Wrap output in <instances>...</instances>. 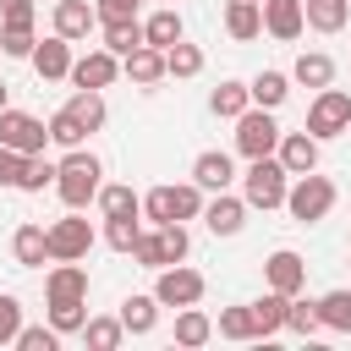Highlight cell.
Returning a JSON list of instances; mask_svg holds the SVG:
<instances>
[{
    "label": "cell",
    "mask_w": 351,
    "mask_h": 351,
    "mask_svg": "<svg viewBox=\"0 0 351 351\" xmlns=\"http://www.w3.org/2000/svg\"><path fill=\"white\" fill-rule=\"evenodd\" d=\"M99 186H104V159H99L88 143H82V148H66L60 176H55L60 203H66V208H88V203L99 197Z\"/></svg>",
    "instance_id": "obj_1"
},
{
    "label": "cell",
    "mask_w": 351,
    "mask_h": 351,
    "mask_svg": "<svg viewBox=\"0 0 351 351\" xmlns=\"http://www.w3.org/2000/svg\"><path fill=\"white\" fill-rule=\"evenodd\" d=\"M203 186L197 181H165V186H154V192H143V219L148 225H170V219H203Z\"/></svg>",
    "instance_id": "obj_2"
},
{
    "label": "cell",
    "mask_w": 351,
    "mask_h": 351,
    "mask_svg": "<svg viewBox=\"0 0 351 351\" xmlns=\"http://www.w3.org/2000/svg\"><path fill=\"white\" fill-rule=\"evenodd\" d=\"M186 252H192V236H186L181 219H170V225H143V236H137V247H132L137 269H170V263H186Z\"/></svg>",
    "instance_id": "obj_3"
},
{
    "label": "cell",
    "mask_w": 351,
    "mask_h": 351,
    "mask_svg": "<svg viewBox=\"0 0 351 351\" xmlns=\"http://www.w3.org/2000/svg\"><path fill=\"white\" fill-rule=\"evenodd\" d=\"M285 192H291V170L274 159V154H263V159H247V176H241V197H247V208H285Z\"/></svg>",
    "instance_id": "obj_4"
},
{
    "label": "cell",
    "mask_w": 351,
    "mask_h": 351,
    "mask_svg": "<svg viewBox=\"0 0 351 351\" xmlns=\"http://www.w3.org/2000/svg\"><path fill=\"white\" fill-rule=\"evenodd\" d=\"M335 181L329 176H318V170H307V176H291V192H285V214L296 219V225H318V219H329V208H335Z\"/></svg>",
    "instance_id": "obj_5"
},
{
    "label": "cell",
    "mask_w": 351,
    "mask_h": 351,
    "mask_svg": "<svg viewBox=\"0 0 351 351\" xmlns=\"http://www.w3.org/2000/svg\"><path fill=\"white\" fill-rule=\"evenodd\" d=\"M307 132L318 137V143H329V137H346L351 132V93L346 88H318L313 93V104H307Z\"/></svg>",
    "instance_id": "obj_6"
},
{
    "label": "cell",
    "mask_w": 351,
    "mask_h": 351,
    "mask_svg": "<svg viewBox=\"0 0 351 351\" xmlns=\"http://www.w3.org/2000/svg\"><path fill=\"white\" fill-rule=\"evenodd\" d=\"M274 148H280V121H274V110H263V104L241 110V115H236V154H241V159H263V154H274Z\"/></svg>",
    "instance_id": "obj_7"
},
{
    "label": "cell",
    "mask_w": 351,
    "mask_h": 351,
    "mask_svg": "<svg viewBox=\"0 0 351 351\" xmlns=\"http://www.w3.org/2000/svg\"><path fill=\"white\" fill-rule=\"evenodd\" d=\"M203 291H208V280H203L197 269H186V263L154 269V296H159V307H192V302H203Z\"/></svg>",
    "instance_id": "obj_8"
},
{
    "label": "cell",
    "mask_w": 351,
    "mask_h": 351,
    "mask_svg": "<svg viewBox=\"0 0 351 351\" xmlns=\"http://www.w3.org/2000/svg\"><path fill=\"white\" fill-rule=\"evenodd\" d=\"M0 143L16 148V154H44V143H49V121H38L33 110L5 104V110H0Z\"/></svg>",
    "instance_id": "obj_9"
},
{
    "label": "cell",
    "mask_w": 351,
    "mask_h": 351,
    "mask_svg": "<svg viewBox=\"0 0 351 351\" xmlns=\"http://www.w3.org/2000/svg\"><path fill=\"white\" fill-rule=\"evenodd\" d=\"M93 225L82 219V208H66V219H55L49 225V263H60V258H88L93 252Z\"/></svg>",
    "instance_id": "obj_10"
},
{
    "label": "cell",
    "mask_w": 351,
    "mask_h": 351,
    "mask_svg": "<svg viewBox=\"0 0 351 351\" xmlns=\"http://www.w3.org/2000/svg\"><path fill=\"white\" fill-rule=\"evenodd\" d=\"M115 77H121V55H115V49H104V44H93L88 55H77V60H71V82H77V88H99V93H104Z\"/></svg>",
    "instance_id": "obj_11"
},
{
    "label": "cell",
    "mask_w": 351,
    "mask_h": 351,
    "mask_svg": "<svg viewBox=\"0 0 351 351\" xmlns=\"http://www.w3.org/2000/svg\"><path fill=\"white\" fill-rule=\"evenodd\" d=\"M71 38H60V33H49V38H38L33 44V55H27V66L38 71V82H60V77H71Z\"/></svg>",
    "instance_id": "obj_12"
},
{
    "label": "cell",
    "mask_w": 351,
    "mask_h": 351,
    "mask_svg": "<svg viewBox=\"0 0 351 351\" xmlns=\"http://www.w3.org/2000/svg\"><path fill=\"white\" fill-rule=\"evenodd\" d=\"M263 285H269V291H285V296H296V291L307 285V263H302V252H291V247H274V252L263 258Z\"/></svg>",
    "instance_id": "obj_13"
},
{
    "label": "cell",
    "mask_w": 351,
    "mask_h": 351,
    "mask_svg": "<svg viewBox=\"0 0 351 351\" xmlns=\"http://www.w3.org/2000/svg\"><path fill=\"white\" fill-rule=\"evenodd\" d=\"M44 302H88V269H82V258H60L44 274Z\"/></svg>",
    "instance_id": "obj_14"
},
{
    "label": "cell",
    "mask_w": 351,
    "mask_h": 351,
    "mask_svg": "<svg viewBox=\"0 0 351 351\" xmlns=\"http://www.w3.org/2000/svg\"><path fill=\"white\" fill-rule=\"evenodd\" d=\"M49 33H60V38H71V44H82L88 33H99V11H93L88 0H55V16H49Z\"/></svg>",
    "instance_id": "obj_15"
},
{
    "label": "cell",
    "mask_w": 351,
    "mask_h": 351,
    "mask_svg": "<svg viewBox=\"0 0 351 351\" xmlns=\"http://www.w3.org/2000/svg\"><path fill=\"white\" fill-rule=\"evenodd\" d=\"M192 181H197L203 192H230L241 176H236V159H230L225 148H203V154L192 159Z\"/></svg>",
    "instance_id": "obj_16"
},
{
    "label": "cell",
    "mask_w": 351,
    "mask_h": 351,
    "mask_svg": "<svg viewBox=\"0 0 351 351\" xmlns=\"http://www.w3.org/2000/svg\"><path fill=\"white\" fill-rule=\"evenodd\" d=\"M203 225H208L214 236H241V225H247V197H241V192H214V197L203 203Z\"/></svg>",
    "instance_id": "obj_17"
},
{
    "label": "cell",
    "mask_w": 351,
    "mask_h": 351,
    "mask_svg": "<svg viewBox=\"0 0 351 351\" xmlns=\"http://www.w3.org/2000/svg\"><path fill=\"white\" fill-rule=\"evenodd\" d=\"M307 27V5L302 0H263V33L280 44H296Z\"/></svg>",
    "instance_id": "obj_18"
},
{
    "label": "cell",
    "mask_w": 351,
    "mask_h": 351,
    "mask_svg": "<svg viewBox=\"0 0 351 351\" xmlns=\"http://www.w3.org/2000/svg\"><path fill=\"white\" fill-rule=\"evenodd\" d=\"M121 77H132L143 93H154L165 77H170V66H165V49H154V44H143V49H132V55H121Z\"/></svg>",
    "instance_id": "obj_19"
},
{
    "label": "cell",
    "mask_w": 351,
    "mask_h": 351,
    "mask_svg": "<svg viewBox=\"0 0 351 351\" xmlns=\"http://www.w3.org/2000/svg\"><path fill=\"white\" fill-rule=\"evenodd\" d=\"M318 137L302 126V132H280V148H274V159L291 170V176H307V170H318Z\"/></svg>",
    "instance_id": "obj_20"
},
{
    "label": "cell",
    "mask_w": 351,
    "mask_h": 351,
    "mask_svg": "<svg viewBox=\"0 0 351 351\" xmlns=\"http://www.w3.org/2000/svg\"><path fill=\"white\" fill-rule=\"evenodd\" d=\"M33 5H22V11H5L0 16V55H11V60H27L33 55Z\"/></svg>",
    "instance_id": "obj_21"
},
{
    "label": "cell",
    "mask_w": 351,
    "mask_h": 351,
    "mask_svg": "<svg viewBox=\"0 0 351 351\" xmlns=\"http://www.w3.org/2000/svg\"><path fill=\"white\" fill-rule=\"evenodd\" d=\"M11 258H16V269H44L49 263V225H16Z\"/></svg>",
    "instance_id": "obj_22"
},
{
    "label": "cell",
    "mask_w": 351,
    "mask_h": 351,
    "mask_svg": "<svg viewBox=\"0 0 351 351\" xmlns=\"http://www.w3.org/2000/svg\"><path fill=\"white\" fill-rule=\"evenodd\" d=\"M225 33L236 44H252L263 33V0H225Z\"/></svg>",
    "instance_id": "obj_23"
},
{
    "label": "cell",
    "mask_w": 351,
    "mask_h": 351,
    "mask_svg": "<svg viewBox=\"0 0 351 351\" xmlns=\"http://www.w3.org/2000/svg\"><path fill=\"white\" fill-rule=\"evenodd\" d=\"M121 324H126V335H154L159 329V296L154 291H132L121 302Z\"/></svg>",
    "instance_id": "obj_24"
},
{
    "label": "cell",
    "mask_w": 351,
    "mask_h": 351,
    "mask_svg": "<svg viewBox=\"0 0 351 351\" xmlns=\"http://www.w3.org/2000/svg\"><path fill=\"white\" fill-rule=\"evenodd\" d=\"M143 33H148V44H154V49H170V44H181V38H186V22H181V11H176V5H159V11H148V16H143Z\"/></svg>",
    "instance_id": "obj_25"
},
{
    "label": "cell",
    "mask_w": 351,
    "mask_h": 351,
    "mask_svg": "<svg viewBox=\"0 0 351 351\" xmlns=\"http://www.w3.org/2000/svg\"><path fill=\"white\" fill-rule=\"evenodd\" d=\"M291 82H302V88H329L335 82V55H324V49H302L296 55V66H291Z\"/></svg>",
    "instance_id": "obj_26"
},
{
    "label": "cell",
    "mask_w": 351,
    "mask_h": 351,
    "mask_svg": "<svg viewBox=\"0 0 351 351\" xmlns=\"http://www.w3.org/2000/svg\"><path fill=\"white\" fill-rule=\"evenodd\" d=\"M285 313H291V296H285V291H269V285H263V296L252 302V318H258V340L280 335V329H285Z\"/></svg>",
    "instance_id": "obj_27"
},
{
    "label": "cell",
    "mask_w": 351,
    "mask_h": 351,
    "mask_svg": "<svg viewBox=\"0 0 351 351\" xmlns=\"http://www.w3.org/2000/svg\"><path fill=\"white\" fill-rule=\"evenodd\" d=\"M214 335H219V340H236V346L258 340V318H252V302H241V307H219V318H214Z\"/></svg>",
    "instance_id": "obj_28"
},
{
    "label": "cell",
    "mask_w": 351,
    "mask_h": 351,
    "mask_svg": "<svg viewBox=\"0 0 351 351\" xmlns=\"http://www.w3.org/2000/svg\"><path fill=\"white\" fill-rule=\"evenodd\" d=\"M214 340V318L192 302V307H181L176 313V346H186V351H197V346H208Z\"/></svg>",
    "instance_id": "obj_29"
},
{
    "label": "cell",
    "mask_w": 351,
    "mask_h": 351,
    "mask_svg": "<svg viewBox=\"0 0 351 351\" xmlns=\"http://www.w3.org/2000/svg\"><path fill=\"white\" fill-rule=\"evenodd\" d=\"M208 110H214L219 121H236L241 110H252V88H247V82H236V77H225V82L208 93Z\"/></svg>",
    "instance_id": "obj_30"
},
{
    "label": "cell",
    "mask_w": 351,
    "mask_h": 351,
    "mask_svg": "<svg viewBox=\"0 0 351 351\" xmlns=\"http://www.w3.org/2000/svg\"><path fill=\"white\" fill-rule=\"evenodd\" d=\"M247 88H252V104H263V110H280V104L291 99V71H274V66H269V71H258Z\"/></svg>",
    "instance_id": "obj_31"
},
{
    "label": "cell",
    "mask_w": 351,
    "mask_h": 351,
    "mask_svg": "<svg viewBox=\"0 0 351 351\" xmlns=\"http://www.w3.org/2000/svg\"><path fill=\"white\" fill-rule=\"evenodd\" d=\"M307 5V27L313 33H340L351 22V0H302Z\"/></svg>",
    "instance_id": "obj_32"
},
{
    "label": "cell",
    "mask_w": 351,
    "mask_h": 351,
    "mask_svg": "<svg viewBox=\"0 0 351 351\" xmlns=\"http://www.w3.org/2000/svg\"><path fill=\"white\" fill-rule=\"evenodd\" d=\"M318 329L351 335V291H324L318 296Z\"/></svg>",
    "instance_id": "obj_33"
},
{
    "label": "cell",
    "mask_w": 351,
    "mask_h": 351,
    "mask_svg": "<svg viewBox=\"0 0 351 351\" xmlns=\"http://www.w3.org/2000/svg\"><path fill=\"white\" fill-rule=\"evenodd\" d=\"M99 38H104V49H115V55H132V49L148 44V33H143L137 16H132V22H99Z\"/></svg>",
    "instance_id": "obj_34"
},
{
    "label": "cell",
    "mask_w": 351,
    "mask_h": 351,
    "mask_svg": "<svg viewBox=\"0 0 351 351\" xmlns=\"http://www.w3.org/2000/svg\"><path fill=\"white\" fill-rule=\"evenodd\" d=\"M93 203H99L104 219H115V214H143V192H132V186H121V181H104Z\"/></svg>",
    "instance_id": "obj_35"
},
{
    "label": "cell",
    "mask_w": 351,
    "mask_h": 351,
    "mask_svg": "<svg viewBox=\"0 0 351 351\" xmlns=\"http://www.w3.org/2000/svg\"><path fill=\"white\" fill-rule=\"evenodd\" d=\"M66 110H71L88 132H99V126L110 121V110H104V93H99V88H77V93L66 99Z\"/></svg>",
    "instance_id": "obj_36"
},
{
    "label": "cell",
    "mask_w": 351,
    "mask_h": 351,
    "mask_svg": "<svg viewBox=\"0 0 351 351\" xmlns=\"http://www.w3.org/2000/svg\"><path fill=\"white\" fill-rule=\"evenodd\" d=\"M88 137H93V132H88V126H82V121H77L66 104L49 115V143H55V148H82Z\"/></svg>",
    "instance_id": "obj_37"
},
{
    "label": "cell",
    "mask_w": 351,
    "mask_h": 351,
    "mask_svg": "<svg viewBox=\"0 0 351 351\" xmlns=\"http://www.w3.org/2000/svg\"><path fill=\"white\" fill-rule=\"evenodd\" d=\"M55 176H60V159L27 154V159H22V181H16V192H44V186H55Z\"/></svg>",
    "instance_id": "obj_38"
},
{
    "label": "cell",
    "mask_w": 351,
    "mask_h": 351,
    "mask_svg": "<svg viewBox=\"0 0 351 351\" xmlns=\"http://www.w3.org/2000/svg\"><path fill=\"white\" fill-rule=\"evenodd\" d=\"M82 340H88V351H115V346L126 340L121 313H115V318H88V324H82Z\"/></svg>",
    "instance_id": "obj_39"
},
{
    "label": "cell",
    "mask_w": 351,
    "mask_h": 351,
    "mask_svg": "<svg viewBox=\"0 0 351 351\" xmlns=\"http://www.w3.org/2000/svg\"><path fill=\"white\" fill-rule=\"evenodd\" d=\"M143 214H115V219H104V241L115 247V252H132L137 247V236H143Z\"/></svg>",
    "instance_id": "obj_40"
},
{
    "label": "cell",
    "mask_w": 351,
    "mask_h": 351,
    "mask_svg": "<svg viewBox=\"0 0 351 351\" xmlns=\"http://www.w3.org/2000/svg\"><path fill=\"white\" fill-rule=\"evenodd\" d=\"M165 66H170V77H197V71H203V49L181 38V44L165 49Z\"/></svg>",
    "instance_id": "obj_41"
},
{
    "label": "cell",
    "mask_w": 351,
    "mask_h": 351,
    "mask_svg": "<svg viewBox=\"0 0 351 351\" xmlns=\"http://www.w3.org/2000/svg\"><path fill=\"white\" fill-rule=\"evenodd\" d=\"M49 307V324L60 329V335H82V324H88V302H44Z\"/></svg>",
    "instance_id": "obj_42"
},
{
    "label": "cell",
    "mask_w": 351,
    "mask_h": 351,
    "mask_svg": "<svg viewBox=\"0 0 351 351\" xmlns=\"http://www.w3.org/2000/svg\"><path fill=\"white\" fill-rule=\"evenodd\" d=\"M60 329L55 324H22V335H16V351H60Z\"/></svg>",
    "instance_id": "obj_43"
},
{
    "label": "cell",
    "mask_w": 351,
    "mask_h": 351,
    "mask_svg": "<svg viewBox=\"0 0 351 351\" xmlns=\"http://www.w3.org/2000/svg\"><path fill=\"white\" fill-rule=\"evenodd\" d=\"M285 329L313 335V329H318V302H307V296L296 291V296H291V313H285Z\"/></svg>",
    "instance_id": "obj_44"
},
{
    "label": "cell",
    "mask_w": 351,
    "mask_h": 351,
    "mask_svg": "<svg viewBox=\"0 0 351 351\" xmlns=\"http://www.w3.org/2000/svg\"><path fill=\"white\" fill-rule=\"evenodd\" d=\"M16 335H22V302L0 291V346H16Z\"/></svg>",
    "instance_id": "obj_45"
},
{
    "label": "cell",
    "mask_w": 351,
    "mask_h": 351,
    "mask_svg": "<svg viewBox=\"0 0 351 351\" xmlns=\"http://www.w3.org/2000/svg\"><path fill=\"white\" fill-rule=\"evenodd\" d=\"M99 22H132L137 16V0H93Z\"/></svg>",
    "instance_id": "obj_46"
},
{
    "label": "cell",
    "mask_w": 351,
    "mask_h": 351,
    "mask_svg": "<svg viewBox=\"0 0 351 351\" xmlns=\"http://www.w3.org/2000/svg\"><path fill=\"white\" fill-rule=\"evenodd\" d=\"M22 159H27V154H16V148L0 143V186H16V181H22Z\"/></svg>",
    "instance_id": "obj_47"
},
{
    "label": "cell",
    "mask_w": 351,
    "mask_h": 351,
    "mask_svg": "<svg viewBox=\"0 0 351 351\" xmlns=\"http://www.w3.org/2000/svg\"><path fill=\"white\" fill-rule=\"evenodd\" d=\"M22 5H33V0H0V16H5V11H22Z\"/></svg>",
    "instance_id": "obj_48"
},
{
    "label": "cell",
    "mask_w": 351,
    "mask_h": 351,
    "mask_svg": "<svg viewBox=\"0 0 351 351\" xmlns=\"http://www.w3.org/2000/svg\"><path fill=\"white\" fill-rule=\"evenodd\" d=\"M5 104H11V82L0 77V110H5Z\"/></svg>",
    "instance_id": "obj_49"
},
{
    "label": "cell",
    "mask_w": 351,
    "mask_h": 351,
    "mask_svg": "<svg viewBox=\"0 0 351 351\" xmlns=\"http://www.w3.org/2000/svg\"><path fill=\"white\" fill-rule=\"evenodd\" d=\"M137 5H143V0H137Z\"/></svg>",
    "instance_id": "obj_50"
},
{
    "label": "cell",
    "mask_w": 351,
    "mask_h": 351,
    "mask_svg": "<svg viewBox=\"0 0 351 351\" xmlns=\"http://www.w3.org/2000/svg\"><path fill=\"white\" fill-rule=\"evenodd\" d=\"M346 263H351V258H346Z\"/></svg>",
    "instance_id": "obj_51"
}]
</instances>
